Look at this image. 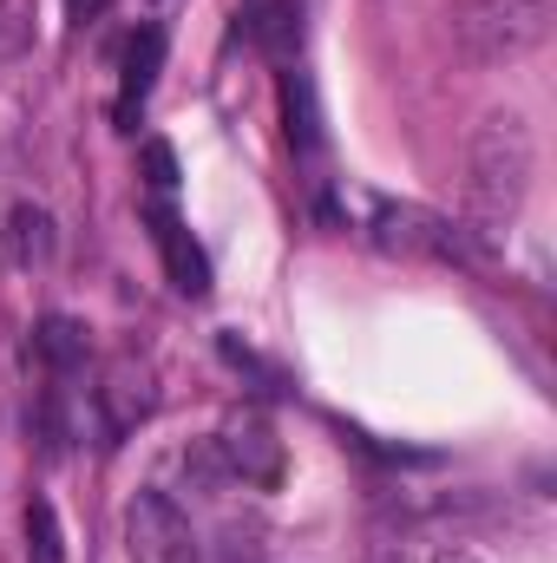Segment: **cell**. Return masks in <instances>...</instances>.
<instances>
[{
	"instance_id": "cell-1",
	"label": "cell",
	"mask_w": 557,
	"mask_h": 563,
	"mask_svg": "<svg viewBox=\"0 0 557 563\" xmlns=\"http://www.w3.org/2000/svg\"><path fill=\"white\" fill-rule=\"evenodd\" d=\"M532 190V125L518 112H485L472 132V184H466V236L499 243Z\"/></svg>"
},
{
	"instance_id": "cell-2",
	"label": "cell",
	"mask_w": 557,
	"mask_h": 563,
	"mask_svg": "<svg viewBox=\"0 0 557 563\" xmlns=\"http://www.w3.org/2000/svg\"><path fill=\"white\" fill-rule=\"evenodd\" d=\"M557 0H452V46L472 66H512L551 40Z\"/></svg>"
},
{
	"instance_id": "cell-3",
	"label": "cell",
	"mask_w": 557,
	"mask_h": 563,
	"mask_svg": "<svg viewBox=\"0 0 557 563\" xmlns=\"http://www.w3.org/2000/svg\"><path fill=\"white\" fill-rule=\"evenodd\" d=\"M374 243L387 256H439V263H479V243L452 230L439 210L419 203H374Z\"/></svg>"
},
{
	"instance_id": "cell-4",
	"label": "cell",
	"mask_w": 557,
	"mask_h": 563,
	"mask_svg": "<svg viewBox=\"0 0 557 563\" xmlns=\"http://www.w3.org/2000/svg\"><path fill=\"white\" fill-rule=\"evenodd\" d=\"M125 558L132 563H197V531H190V518L164 492H139L125 505Z\"/></svg>"
},
{
	"instance_id": "cell-5",
	"label": "cell",
	"mask_w": 557,
	"mask_h": 563,
	"mask_svg": "<svg viewBox=\"0 0 557 563\" xmlns=\"http://www.w3.org/2000/svg\"><path fill=\"white\" fill-rule=\"evenodd\" d=\"M217 452H223V465H230L243 485H263V492H270L282 478V439L270 432V420H256V413H230Z\"/></svg>"
},
{
	"instance_id": "cell-6",
	"label": "cell",
	"mask_w": 557,
	"mask_h": 563,
	"mask_svg": "<svg viewBox=\"0 0 557 563\" xmlns=\"http://www.w3.org/2000/svg\"><path fill=\"white\" fill-rule=\"evenodd\" d=\"M151 236H157V256H164V269H171V288L190 295V301H204V295H210V263H204L197 236H190L164 203H151Z\"/></svg>"
},
{
	"instance_id": "cell-7",
	"label": "cell",
	"mask_w": 557,
	"mask_h": 563,
	"mask_svg": "<svg viewBox=\"0 0 557 563\" xmlns=\"http://www.w3.org/2000/svg\"><path fill=\"white\" fill-rule=\"evenodd\" d=\"M99 407H106V432H112V439H119V432H132L139 420H151V407H157L151 367H139L132 354H125V361H112V374H106V387H99Z\"/></svg>"
},
{
	"instance_id": "cell-8",
	"label": "cell",
	"mask_w": 557,
	"mask_h": 563,
	"mask_svg": "<svg viewBox=\"0 0 557 563\" xmlns=\"http://www.w3.org/2000/svg\"><path fill=\"white\" fill-rule=\"evenodd\" d=\"M157 66H164V33H157V26H139V33L125 40V86H119V106H112L119 125H132L144 112V99H151V86H157Z\"/></svg>"
},
{
	"instance_id": "cell-9",
	"label": "cell",
	"mask_w": 557,
	"mask_h": 563,
	"mask_svg": "<svg viewBox=\"0 0 557 563\" xmlns=\"http://www.w3.org/2000/svg\"><path fill=\"white\" fill-rule=\"evenodd\" d=\"M33 354H40L53 374H73V367H86V354H92V334H86L73 314H46V321L33 328Z\"/></svg>"
},
{
	"instance_id": "cell-10",
	"label": "cell",
	"mask_w": 557,
	"mask_h": 563,
	"mask_svg": "<svg viewBox=\"0 0 557 563\" xmlns=\"http://www.w3.org/2000/svg\"><path fill=\"white\" fill-rule=\"evenodd\" d=\"M7 256H13L20 269H40V263L53 256V217H46L40 203H13V210H7Z\"/></svg>"
},
{
	"instance_id": "cell-11",
	"label": "cell",
	"mask_w": 557,
	"mask_h": 563,
	"mask_svg": "<svg viewBox=\"0 0 557 563\" xmlns=\"http://www.w3.org/2000/svg\"><path fill=\"white\" fill-rule=\"evenodd\" d=\"M256 40H263V53L276 66H295V53H302V0H270L263 20H256Z\"/></svg>"
},
{
	"instance_id": "cell-12",
	"label": "cell",
	"mask_w": 557,
	"mask_h": 563,
	"mask_svg": "<svg viewBox=\"0 0 557 563\" xmlns=\"http://www.w3.org/2000/svg\"><path fill=\"white\" fill-rule=\"evenodd\" d=\"M282 119H288V144H295V151H315V144H321L315 99H308V79H302V73H282Z\"/></svg>"
},
{
	"instance_id": "cell-13",
	"label": "cell",
	"mask_w": 557,
	"mask_h": 563,
	"mask_svg": "<svg viewBox=\"0 0 557 563\" xmlns=\"http://www.w3.org/2000/svg\"><path fill=\"white\" fill-rule=\"evenodd\" d=\"M26 563H66V538H59V511L46 498L26 505Z\"/></svg>"
},
{
	"instance_id": "cell-14",
	"label": "cell",
	"mask_w": 557,
	"mask_h": 563,
	"mask_svg": "<svg viewBox=\"0 0 557 563\" xmlns=\"http://www.w3.org/2000/svg\"><path fill=\"white\" fill-rule=\"evenodd\" d=\"M144 184L151 190H177V151L164 139H144Z\"/></svg>"
},
{
	"instance_id": "cell-15",
	"label": "cell",
	"mask_w": 557,
	"mask_h": 563,
	"mask_svg": "<svg viewBox=\"0 0 557 563\" xmlns=\"http://www.w3.org/2000/svg\"><path fill=\"white\" fill-rule=\"evenodd\" d=\"M66 7H73V20H92V13H106L112 0H66Z\"/></svg>"
},
{
	"instance_id": "cell-16",
	"label": "cell",
	"mask_w": 557,
	"mask_h": 563,
	"mask_svg": "<svg viewBox=\"0 0 557 563\" xmlns=\"http://www.w3.org/2000/svg\"><path fill=\"white\" fill-rule=\"evenodd\" d=\"M433 563H479V558H472V551H439Z\"/></svg>"
}]
</instances>
